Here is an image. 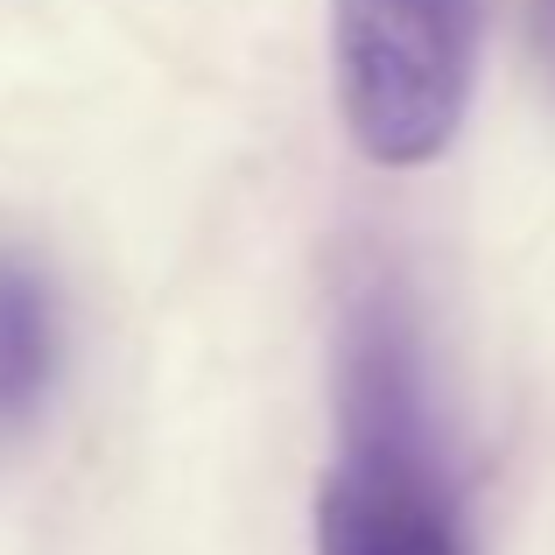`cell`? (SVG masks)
Returning <instances> with one entry per match:
<instances>
[{"label": "cell", "mask_w": 555, "mask_h": 555, "mask_svg": "<svg viewBox=\"0 0 555 555\" xmlns=\"http://www.w3.org/2000/svg\"><path fill=\"white\" fill-rule=\"evenodd\" d=\"M317 555H472L422 331L393 282H366L345 302L338 457L317 492Z\"/></svg>", "instance_id": "obj_1"}, {"label": "cell", "mask_w": 555, "mask_h": 555, "mask_svg": "<svg viewBox=\"0 0 555 555\" xmlns=\"http://www.w3.org/2000/svg\"><path fill=\"white\" fill-rule=\"evenodd\" d=\"M534 36H542V56L555 70V0H534Z\"/></svg>", "instance_id": "obj_4"}, {"label": "cell", "mask_w": 555, "mask_h": 555, "mask_svg": "<svg viewBox=\"0 0 555 555\" xmlns=\"http://www.w3.org/2000/svg\"><path fill=\"white\" fill-rule=\"evenodd\" d=\"M64 366V302L28 246L0 240V443L36 429Z\"/></svg>", "instance_id": "obj_3"}, {"label": "cell", "mask_w": 555, "mask_h": 555, "mask_svg": "<svg viewBox=\"0 0 555 555\" xmlns=\"http://www.w3.org/2000/svg\"><path fill=\"white\" fill-rule=\"evenodd\" d=\"M486 0H331V64L352 149L422 169L457 141L478 78Z\"/></svg>", "instance_id": "obj_2"}]
</instances>
